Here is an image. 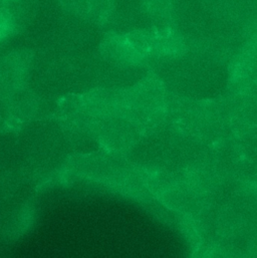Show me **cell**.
I'll return each mask as SVG.
<instances>
[{
    "instance_id": "2",
    "label": "cell",
    "mask_w": 257,
    "mask_h": 258,
    "mask_svg": "<svg viewBox=\"0 0 257 258\" xmlns=\"http://www.w3.org/2000/svg\"><path fill=\"white\" fill-rule=\"evenodd\" d=\"M0 1H2L3 3H5V4H10V3H12V2H15L16 0H0Z\"/></svg>"
},
{
    "instance_id": "1",
    "label": "cell",
    "mask_w": 257,
    "mask_h": 258,
    "mask_svg": "<svg viewBox=\"0 0 257 258\" xmlns=\"http://www.w3.org/2000/svg\"><path fill=\"white\" fill-rule=\"evenodd\" d=\"M69 12L95 22L106 21L114 10L115 0H59Z\"/></svg>"
}]
</instances>
